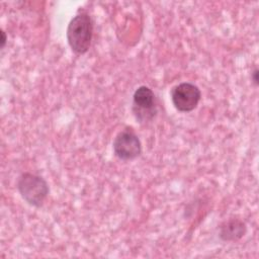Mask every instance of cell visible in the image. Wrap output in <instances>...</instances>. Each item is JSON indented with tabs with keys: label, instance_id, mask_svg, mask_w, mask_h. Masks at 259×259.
<instances>
[{
	"label": "cell",
	"instance_id": "52a82bcc",
	"mask_svg": "<svg viewBox=\"0 0 259 259\" xmlns=\"http://www.w3.org/2000/svg\"><path fill=\"white\" fill-rule=\"evenodd\" d=\"M6 34L3 30H1V49H3L5 47V44H6Z\"/></svg>",
	"mask_w": 259,
	"mask_h": 259
},
{
	"label": "cell",
	"instance_id": "ba28073f",
	"mask_svg": "<svg viewBox=\"0 0 259 259\" xmlns=\"http://www.w3.org/2000/svg\"><path fill=\"white\" fill-rule=\"evenodd\" d=\"M258 70L257 69H255L254 70V72L252 73V80H253V82L257 85L258 84Z\"/></svg>",
	"mask_w": 259,
	"mask_h": 259
},
{
	"label": "cell",
	"instance_id": "5b68a950",
	"mask_svg": "<svg viewBox=\"0 0 259 259\" xmlns=\"http://www.w3.org/2000/svg\"><path fill=\"white\" fill-rule=\"evenodd\" d=\"M153 90L148 86H140L133 95V112L139 121L151 120L156 112V101Z\"/></svg>",
	"mask_w": 259,
	"mask_h": 259
},
{
	"label": "cell",
	"instance_id": "8992f818",
	"mask_svg": "<svg viewBox=\"0 0 259 259\" xmlns=\"http://www.w3.org/2000/svg\"><path fill=\"white\" fill-rule=\"evenodd\" d=\"M247 232L246 224L240 219H230L220 226L219 236L225 242L240 240Z\"/></svg>",
	"mask_w": 259,
	"mask_h": 259
},
{
	"label": "cell",
	"instance_id": "277c9868",
	"mask_svg": "<svg viewBox=\"0 0 259 259\" xmlns=\"http://www.w3.org/2000/svg\"><path fill=\"white\" fill-rule=\"evenodd\" d=\"M114 155L123 161L134 160L142 153V144L137 134L131 127L120 131L113 140Z\"/></svg>",
	"mask_w": 259,
	"mask_h": 259
},
{
	"label": "cell",
	"instance_id": "7a4b0ae2",
	"mask_svg": "<svg viewBox=\"0 0 259 259\" xmlns=\"http://www.w3.org/2000/svg\"><path fill=\"white\" fill-rule=\"evenodd\" d=\"M16 185L21 197L29 205L35 207L42 205L50 191L47 181L41 176L30 172L22 173Z\"/></svg>",
	"mask_w": 259,
	"mask_h": 259
},
{
	"label": "cell",
	"instance_id": "6da1fadb",
	"mask_svg": "<svg viewBox=\"0 0 259 259\" xmlns=\"http://www.w3.org/2000/svg\"><path fill=\"white\" fill-rule=\"evenodd\" d=\"M93 21L86 12H79L69 22L67 40L72 51L78 55L85 54L91 45Z\"/></svg>",
	"mask_w": 259,
	"mask_h": 259
},
{
	"label": "cell",
	"instance_id": "3957f363",
	"mask_svg": "<svg viewBox=\"0 0 259 259\" xmlns=\"http://www.w3.org/2000/svg\"><path fill=\"white\" fill-rule=\"evenodd\" d=\"M170 94L174 107L181 112H189L195 109L201 98L199 88L190 82L175 85Z\"/></svg>",
	"mask_w": 259,
	"mask_h": 259
}]
</instances>
